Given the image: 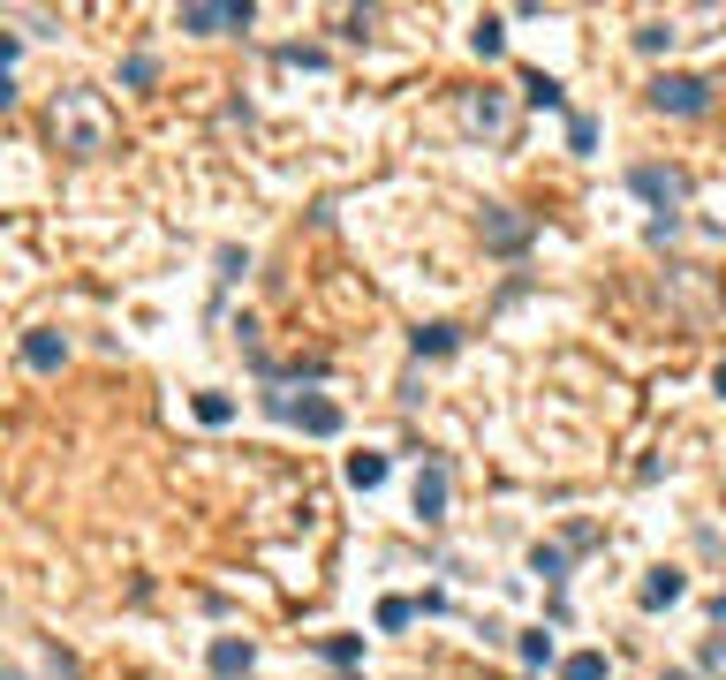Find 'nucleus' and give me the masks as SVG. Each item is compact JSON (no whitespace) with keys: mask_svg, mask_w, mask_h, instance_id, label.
Instances as JSON below:
<instances>
[{"mask_svg":"<svg viewBox=\"0 0 726 680\" xmlns=\"http://www.w3.org/2000/svg\"><path fill=\"white\" fill-rule=\"evenodd\" d=\"M628 189L658 204V220H681V197H689V174H681V167H628Z\"/></svg>","mask_w":726,"mask_h":680,"instance_id":"obj_2","label":"nucleus"},{"mask_svg":"<svg viewBox=\"0 0 726 680\" xmlns=\"http://www.w3.org/2000/svg\"><path fill=\"white\" fill-rule=\"evenodd\" d=\"M515 650H522V665H530V673H537V665H553V635H545V628L515 635Z\"/></svg>","mask_w":726,"mask_h":680,"instance_id":"obj_16","label":"nucleus"},{"mask_svg":"<svg viewBox=\"0 0 726 680\" xmlns=\"http://www.w3.org/2000/svg\"><path fill=\"white\" fill-rule=\"evenodd\" d=\"M522 99H530V106H545V114H560V106H568V91H560V76L530 68V76H522Z\"/></svg>","mask_w":726,"mask_h":680,"instance_id":"obj_12","label":"nucleus"},{"mask_svg":"<svg viewBox=\"0 0 726 680\" xmlns=\"http://www.w3.org/2000/svg\"><path fill=\"white\" fill-rule=\"evenodd\" d=\"M250 23H258L250 0H190L182 8V31H250Z\"/></svg>","mask_w":726,"mask_h":680,"instance_id":"obj_4","label":"nucleus"},{"mask_svg":"<svg viewBox=\"0 0 726 680\" xmlns=\"http://www.w3.org/2000/svg\"><path fill=\"white\" fill-rule=\"evenodd\" d=\"M704 673H726V643H704Z\"/></svg>","mask_w":726,"mask_h":680,"instance_id":"obj_26","label":"nucleus"},{"mask_svg":"<svg viewBox=\"0 0 726 680\" xmlns=\"http://www.w3.org/2000/svg\"><path fill=\"white\" fill-rule=\"evenodd\" d=\"M0 106H16V84H8V76H0Z\"/></svg>","mask_w":726,"mask_h":680,"instance_id":"obj_27","label":"nucleus"},{"mask_svg":"<svg viewBox=\"0 0 726 680\" xmlns=\"http://www.w3.org/2000/svg\"><path fill=\"white\" fill-rule=\"evenodd\" d=\"M681 597H689V575H681V567H651V575H643V612L681 605Z\"/></svg>","mask_w":726,"mask_h":680,"instance_id":"obj_8","label":"nucleus"},{"mask_svg":"<svg viewBox=\"0 0 726 680\" xmlns=\"http://www.w3.org/2000/svg\"><path fill=\"white\" fill-rule=\"evenodd\" d=\"M674 38H681L674 23H643V31H636V46H643V53H666V46H674Z\"/></svg>","mask_w":726,"mask_h":680,"instance_id":"obj_22","label":"nucleus"},{"mask_svg":"<svg viewBox=\"0 0 726 680\" xmlns=\"http://www.w3.org/2000/svg\"><path fill=\"white\" fill-rule=\"evenodd\" d=\"M16 53H23V38H16V31H0V76H8V61H16Z\"/></svg>","mask_w":726,"mask_h":680,"instance_id":"obj_25","label":"nucleus"},{"mask_svg":"<svg viewBox=\"0 0 726 680\" xmlns=\"http://www.w3.org/2000/svg\"><path fill=\"white\" fill-rule=\"evenodd\" d=\"M651 106H658V114H704V106H711V84H704V76L666 68V76H651Z\"/></svg>","mask_w":726,"mask_h":680,"instance_id":"obj_3","label":"nucleus"},{"mask_svg":"<svg viewBox=\"0 0 726 680\" xmlns=\"http://www.w3.org/2000/svg\"><path fill=\"white\" fill-rule=\"evenodd\" d=\"M341 680H356V673H341Z\"/></svg>","mask_w":726,"mask_h":680,"instance_id":"obj_29","label":"nucleus"},{"mask_svg":"<svg viewBox=\"0 0 726 680\" xmlns=\"http://www.w3.org/2000/svg\"><path fill=\"white\" fill-rule=\"evenodd\" d=\"M280 61H288V68H326V53H318V46H288Z\"/></svg>","mask_w":726,"mask_h":680,"instance_id":"obj_24","label":"nucleus"},{"mask_svg":"<svg viewBox=\"0 0 726 680\" xmlns=\"http://www.w3.org/2000/svg\"><path fill=\"white\" fill-rule=\"evenodd\" d=\"M409 348H416V356H454V348H462V333H454L447 318H432V325H416V333H409Z\"/></svg>","mask_w":726,"mask_h":680,"instance_id":"obj_10","label":"nucleus"},{"mask_svg":"<svg viewBox=\"0 0 726 680\" xmlns=\"http://www.w3.org/2000/svg\"><path fill=\"white\" fill-rule=\"evenodd\" d=\"M560 680H605V658L598 650H575V658L560 665Z\"/></svg>","mask_w":726,"mask_h":680,"instance_id":"obj_18","label":"nucleus"},{"mask_svg":"<svg viewBox=\"0 0 726 680\" xmlns=\"http://www.w3.org/2000/svg\"><path fill=\"white\" fill-rule=\"evenodd\" d=\"M409 620H416V597H386V605H379V628H386V635L409 628Z\"/></svg>","mask_w":726,"mask_h":680,"instance_id":"obj_20","label":"nucleus"},{"mask_svg":"<svg viewBox=\"0 0 726 680\" xmlns=\"http://www.w3.org/2000/svg\"><path fill=\"white\" fill-rule=\"evenodd\" d=\"M326 658L341 665V673H356V658H363V635H326Z\"/></svg>","mask_w":726,"mask_h":680,"instance_id":"obj_17","label":"nucleus"},{"mask_svg":"<svg viewBox=\"0 0 726 680\" xmlns=\"http://www.w3.org/2000/svg\"><path fill=\"white\" fill-rule=\"evenodd\" d=\"M530 575H545V582H568V552H560V544H537V552H530Z\"/></svg>","mask_w":726,"mask_h":680,"instance_id":"obj_15","label":"nucleus"},{"mask_svg":"<svg viewBox=\"0 0 726 680\" xmlns=\"http://www.w3.org/2000/svg\"><path fill=\"white\" fill-rule=\"evenodd\" d=\"M447 484H454V476H447V461H424V469H416V514H424V522H447Z\"/></svg>","mask_w":726,"mask_h":680,"instance_id":"obj_6","label":"nucleus"},{"mask_svg":"<svg viewBox=\"0 0 726 680\" xmlns=\"http://www.w3.org/2000/svg\"><path fill=\"white\" fill-rule=\"evenodd\" d=\"M348 484H356V492L386 484V454H348Z\"/></svg>","mask_w":726,"mask_h":680,"instance_id":"obj_14","label":"nucleus"},{"mask_svg":"<svg viewBox=\"0 0 726 680\" xmlns=\"http://www.w3.org/2000/svg\"><path fill=\"white\" fill-rule=\"evenodd\" d=\"M227 416H235L227 393H197V424H227Z\"/></svg>","mask_w":726,"mask_h":680,"instance_id":"obj_21","label":"nucleus"},{"mask_svg":"<svg viewBox=\"0 0 726 680\" xmlns=\"http://www.w3.org/2000/svg\"><path fill=\"white\" fill-rule=\"evenodd\" d=\"M152 76H159V61H152V53H129V61H121V84H129V91H144Z\"/></svg>","mask_w":726,"mask_h":680,"instance_id":"obj_19","label":"nucleus"},{"mask_svg":"<svg viewBox=\"0 0 726 680\" xmlns=\"http://www.w3.org/2000/svg\"><path fill=\"white\" fill-rule=\"evenodd\" d=\"M568 144H575V152H598V121L575 114V121H568Z\"/></svg>","mask_w":726,"mask_h":680,"instance_id":"obj_23","label":"nucleus"},{"mask_svg":"<svg viewBox=\"0 0 726 680\" xmlns=\"http://www.w3.org/2000/svg\"><path fill=\"white\" fill-rule=\"evenodd\" d=\"M711 386H719V393H726V363H719V371H711Z\"/></svg>","mask_w":726,"mask_h":680,"instance_id":"obj_28","label":"nucleus"},{"mask_svg":"<svg viewBox=\"0 0 726 680\" xmlns=\"http://www.w3.org/2000/svg\"><path fill=\"white\" fill-rule=\"evenodd\" d=\"M53 136H61V152H76V159L114 152V106H106L99 91H61V99H53Z\"/></svg>","mask_w":726,"mask_h":680,"instance_id":"obj_1","label":"nucleus"},{"mask_svg":"<svg viewBox=\"0 0 726 680\" xmlns=\"http://www.w3.org/2000/svg\"><path fill=\"white\" fill-rule=\"evenodd\" d=\"M469 46H477L484 61H500V53H507V23H500V16H477V31H469Z\"/></svg>","mask_w":726,"mask_h":680,"instance_id":"obj_13","label":"nucleus"},{"mask_svg":"<svg viewBox=\"0 0 726 680\" xmlns=\"http://www.w3.org/2000/svg\"><path fill=\"white\" fill-rule=\"evenodd\" d=\"M250 665H258V643H250V635H220V643H212V673L220 680L250 673Z\"/></svg>","mask_w":726,"mask_h":680,"instance_id":"obj_9","label":"nucleus"},{"mask_svg":"<svg viewBox=\"0 0 726 680\" xmlns=\"http://www.w3.org/2000/svg\"><path fill=\"white\" fill-rule=\"evenodd\" d=\"M484 242L500 257H515L522 242H530V220H515V204H484Z\"/></svg>","mask_w":726,"mask_h":680,"instance_id":"obj_7","label":"nucleus"},{"mask_svg":"<svg viewBox=\"0 0 726 680\" xmlns=\"http://www.w3.org/2000/svg\"><path fill=\"white\" fill-rule=\"evenodd\" d=\"M265 408H273L280 424H303L311 439H333V431H341V408H333V401H288V393H265Z\"/></svg>","mask_w":726,"mask_h":680,"instance_id":"obj_5","label":"nucleus"},{"mask_svg":"<svg viewBox=\"0 0 726 680\" xmlns=\"http://www.w3.org/2000/svg\"><path fill=\"white\" fill-rule=\"evenodd\" d=\"M23 363H31V371H61V363H69V340L61 333H31L23 340Z\"/></svg>","mask_w":726,"mask_h":680,"instance_id":"obj_11","label":"nucleus"}]
</instances>
